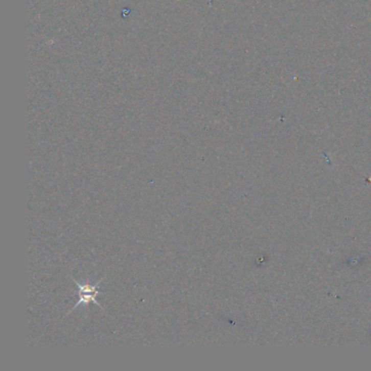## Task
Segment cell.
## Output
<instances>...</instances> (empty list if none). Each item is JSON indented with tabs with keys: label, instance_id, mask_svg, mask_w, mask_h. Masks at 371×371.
Segmentation results:
<instances>
[{
	"label": "cell",
	"instance_id": "6da1fadb",
	"mask_svg": "<svg viewBox=\"0 0 371 371\" xmlns=\"http://www.w3.org/2000/svg\"><path fill=\"white\" fill-rule=\"evenodd\" d=\"M73 282L75 283V285H77L78 294H80V297H79L78 303L75 304L74 307L70 311H73L75 308L81 306V305H88L89 303H94V304H96L97 306H99L101 309H104L103 306L100 305L99 302L96 298V296L99 294L100 281L97 282L96 284H90L89 282L81 283V282H78L77 280L73 279ZM70 311L67 314H70Z\"/></svg>",
	"mask_w": 371,
	"mask_h": 371
}]
</instances>
